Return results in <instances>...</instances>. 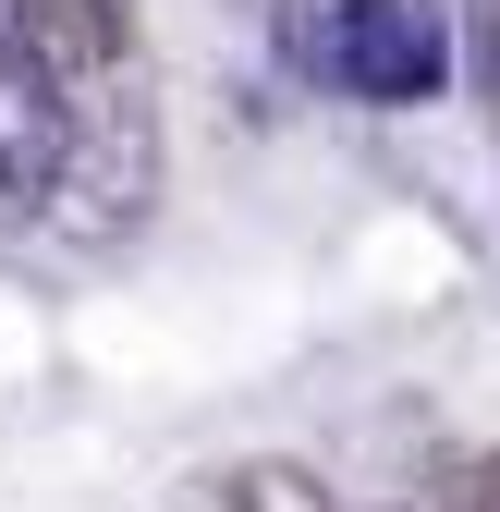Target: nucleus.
<instances>
[{"label":"nucleus","instance_id":"f257e3e1","mask_svg":"<svg viewBox=\"0 0 500 512\" xmlns=\"http://www.w3.org/2000/svg\"><path fill=\"white\" fill-rule=\"evenodd\" d=\"M147 196H159V98H147L135 61H122V74L61 98V159H49L37 220H61L74 244H122L147 220Z\"/></svg>","mask_w":500,"mask_h":512},{"label":"nucleus","instance_id":"f03ea898","mask_svg":"<svg viewBox=\"0 0 500 512\" xmlns=\"http://www.w3.org/2000/svg\"><path fill=\"white\" fill-rule=\"evenodd\" d=\"M305 74H330L366 110H415L452 86V25H440V0H330L305 25Z\"/></svg>","mask_w":500,"mask_h":512},{"label":"nucleus","instance_id":"7ed1b4c3","mask_svg":"<svg viewBox=\"0 0 500 512\" xmlns=\"http://www.w3.org/2000/svg\"><path fill=\"white\" fill-rule=\"evenodd\" d=\"M0 61L37 74L49 98H74L135 61V0H0Z\"/></svg>","mask_w":500,"mask_h":512},{"label":"nucleus","instance_id":"20e7f679","mask_svg":"<svg viewBox=\"0 0 500 512\" xmlns=\"http://www.w3.org/2000/svg\"><path fill=\"white\" fill-rule=\"evenodd\" d=\"M183 512H330V488L305 464H220V476L183 488Z\"/></svg>","mask_w":500,"mask_h":512},{"label":"nucleus","instance_id":"39448f33","mask_svg":"<svg viewBox=\"0 0 500 512\" xmlns=\"http://www.w3.org/2000/svg\"><path fill=\"white\" fill-rule=\"evenodd\" d=\"M415 512H500V452H440L415 488Z\"/></svg>","mask_w":500,"mask_h":512}]
</instances>
